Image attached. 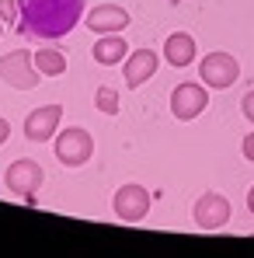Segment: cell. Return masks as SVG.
Masks as SVG:
<instances>
[{"instance_id": "cell-6", "label": "cell", "mask_w": 254, "mask_h": 258, "mask_svg": "<svg viewBox=\"0 0 254 258\" xmlns=\"http://www.w3.org/2000/svg\"><path fill=\"white\" fill-rule=\"evenodd\" d=\"M206 108H209V87L206 84L185 81V84H178L171 91V112H174V119L192 122V119H199Z\"/></svg>"}, {"instance_id": "cell-18", "label": "cell", "mask_w": 254, "mask_h": 258, "mask_svg": "<svg viewBox=\"0 0 254 258\" xmlns=\"http://www.w3.org/2000/svg\"><path fill=\"white\" fill-rule=\"evenodd\" d=\"M240 150H244V157H247V161L254 164V133H247V136H244V143H240Z\"/></svg>"}, {"instance_id": "cell-10", "label": "cell", "mask_w": 254, "mask_h": 258, "mask_svg": "<svg viewBox=\"0 0 254 258\" xmlns=\"http://www.w3.org/2000/svg\"><path fill=\"white\" fill-rule=\"evenodd\" d=\"M129 11L119 7V4H98L91 7V14L84 11V25L94 32V35H108V32H126L129 28Z\"/></svg>"}, {"instance_id": "cell-21", "label": "cell", "mask_w": 254, "mask_h": 258, "mask_svg": "<svg viewBox=\"0 0 254 258\" xmlns=\"http://www.w3.org/2000/svg\"><path fill=\"white\" fill-rule=\"evenodd\" d=\"M0 32H4V25H0Z\"/></svg>"}, {"instance_id": "cell-1", "label": "cell", "mask_w": 254, "mask_h": 258, "mask_svg": "<svg viewBox=\"0 0 254 258\" xmlns=\"http://www.w3.org/2000/svg\"><path fill=\"white\" fill-rule=\"evenodd\" d=\"M18 28L25 39L56 42L84 21L87 0H18Z\"/></svg>"}, {"instance_id": "cell-12", "label": "cell", "mask_w": 254, "mask_h": 258, "mask_svg": "<svg viewBox=\"0 0 254 258\" xmlns=\"http://www.w3.org/2000/svg\"><path fill=\"white\" fill-rule=\"evenodd\" d=\"M126 56H129V42L122 39V32H108L91 45V59L98 67H119V63H126Z\"/></svg>"}, {"instance_id": "cell-7", "label": "cell", "mask_w": 254, "mask_h": 258, "mask_svg": "<svg viewBox=\"0 0 254 258\" xmlns=\"http://www.w3.org/2000/svg\"><path fill=\"white\" fill-rule=\"evenodd\" d=\"M112 213L126 223H139L143 216L150 213V192L139 181H126L115 196H112Z\"/></svg>"}, {"instance_id": "cell-19", "label": "cell", "mask_w": 254, "mask_h": 258, "mask_svg": "<svg viewBox=\"0 0 254 258\" xmlns=\"http://www.w3.org/2000/svg\"><path fill=\"white\" fill-rule=\"evenodd\" d=\"M7 140H11V122L0 115V143H7Z\"/></svg>"}, {"instance_id": "cell-4", "label": "cell", "mask_w": 254, "mask_h": 258, "mask_svg": "<svg viewBox=\"0 0 254 258\" xmlns=\"http://www.w3.org/2000/svg\"><path fill=\"white\" fill-rule=\"evenodd\" d=\"M199 77H202V84L212 87V91H226V87L237 84V77H240V63H237V56L216 49V52H206V56H202V63H199Z\"/></svg>"}, {"instance_id": "cell-15", "label": "cell", "mask_w": 254, "mask_h": 258, "mask_svg": "<svg viewBox=\"0 0 254 258\" xmlns=\"http://www.w3.org/2000/svg\"><path fill=\"white\" fill-rule=\"evenodd\" d=\"M94 105H98V112H105V115H119V108H122V98H119V91L108 84H101L94 91Z\"/></svg>"}, {"instance_id": "cell-14", "label": "cell", "mask_w": 254, "mask_h": 258, "mask_svg": "<svg viewBox=\"0 0 254 258\" xmlns=\"http://www.w3.org/2000/svg\"><path fill=\"white\" fill-rule=\"evenodd\" d=\"M35 67H39L42 77H63L66 74V56L52 45H42V49H35Z\"/></svg>"}, {"instance_id": "cell-13", "label": "cell", "mask_w": 254, "mask_h": 258, "mask_svg": "<svg viewBox=\"0 0 254 258\" xmlns=\"http://www.w3.org/2000/svg\"><path fill=\"white\" fill-rule=\"evenodd\" d=\"M195 56H199V45L195 39L188 35V32H171L167 42H164V59H167L171 67H192L195 63Z\"/></svg>"}, {"instance_id": "cell-20", "label": "cell", "mask_w": 254, "mask_h": 258, "mask_svg": "<svg viewBox=\"0 0 254 258\" xmlns=\"http://www.w3.org/2000/svg\"><path fill=\"white\" fill-rule=\"evenodd\" d=\"M247 210L254 213V185H251V192H247Z\"/></svg>"}, {"instance_id": "cell-3", "label": "cell", "mask_w": 254, "mask_h": 258, "mask_svg": "<svg viewBox=\"0 0 254 258\" xmlns=\"http://www.w3.org/2000/svg\"><path fill=\"white\" fill-rule=\"evenodd\" d=\"M56 161L63 168H80L94 157V136L84 126H66L63 133H56Z\"/></svg>"}, {"instance_id": "cell-2", "label": "cell", "mask_w": 254, "mask_h": 258, "mask_svg": "<svg viewBox=\"0 0 254 258\" xmlns=\"http://www.w3.org/2000/svg\"><path fill=\"white\" fill-rule=\"evenodd\" d=\"M0 81L14 91H32L39 87L42 74L35 67V56L28 49H11L7 56H0Z\"/></svg>"}, {"instance_id": "cell-5", "label": "cell", "mask_w": 254, "mask_h": 258, "mask_svg": "<svg viewBox=\"0 0 254 258\" xmlns=\"http://www.w3.org/2000/svg\"><path fill=\"white\" fill-rule=\"evenodd\" d=\"M4 181H7V188H11L14 196H21L25 203H35V196H39V188H42V181H45V171H42L39 161L21 157V161H14V164L7 168Z\"/></svg>"}, {"instance_id": "cell-16", "label": "cell", "mask_w": 254, "mask_h": 258, "mask_svg": "<svg viewBox=\"0 0 254 258\" xmlns=\"http://www.w3.org/2000/svg\"><path fill=\"white\" fill-rule=\"evenodd\" d=\"M18 18H21V11H18V0H0V21H7V25H18Z\"/></svg>"}, {"instance_id": "cell-9", "label": "cell", "mask_w": 254, "mask_h": 258, "mask_svg": "<svg viewBox=\"0 0 254 258\" xmlns=\"http://www.w3.org/2000/svg\"><path fill=\"white\" fill-rule=\"evenodd\" d=\"M59 126H63V105H42V108L28 112V119H25V140L49 143V140H56Z\"/></svg>"}, {"instance_id": "cell-8", "label": "cell", "mask_w": 254, "mask_h": 258, "mask_svg": "<svg viewBox=\"0 0 254 258\" xmlns=\"http://www.w3.org/2000/svg\"><path fill=\"white\" fill-rule=\"evenodd\" d=\"M195 223L202 227V230H219V227H226L230 223V216H233V203L223 196V192H202L199 199H195Z\"/></svg>"}, {"instance_id": "cell-17", "label": "cell", "mask_w": 254, "mask_h": 258, "mask_svg": "<svg viewBox=\"0 0 254 258\" xmlns=\"http://www.w3.org/2000/svg\"><path fill=\"white\" fill-rule=\"evenodd\" d=\"M240 112H244V119L254 126V87L244 94V98H240Z\"/></svg>"}, {"instance_id": "cell-11", "label": "cell", "mask_w": 254, "mask_h": 258, "mask_svg": "<svg viewBox=\"0 0 254 258\" xmlns=\"http://www.w3.org/2000/svg\"><path fill=\"white\" fill-rule=\"evenodd\" d=\"M157 67H160V56L153 52V49H132L126 56V67H122V74H126V87H143L153 74H157Z\"/></svg>"}]
</instances>
